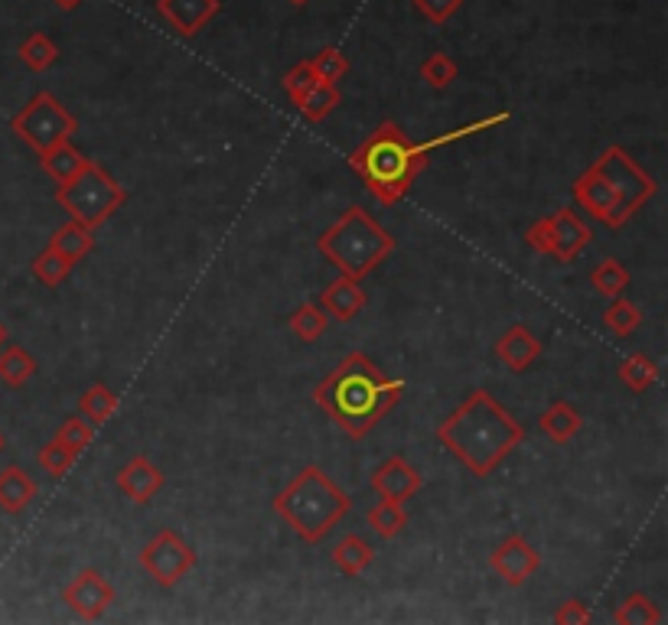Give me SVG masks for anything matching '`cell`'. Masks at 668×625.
<instances>
[{
  "label": "cell",
  "instance_id": "cell-13",
  "mask_svg": "<svg viewBox=\"0 0 668 625\" xmlns=\"http://www.w3.org/2000/svg\"><path fill=\"white\" fill-rule=\"evenodd\" d=\"M376 499H386V502H398L404 506L408 499H414L424 486V476L418 472V466H411L404 456H389L369 479Z\"/></svg>",
  "mask_w": 668,
  "mask_h": 625
},
{
  "label": "cell",
  "instance_id": "cell-24",
  "mask_svg": "<svg viewBox=\"0 0 668 625\" xmlns=\"http://www.w3.org/2000/svg\"><path fill=\"white\" fill-rule=\"evenodd\" d=\"M37 358L23 345H3L0 348V382L7 388H23L37 375Z\"/></svg>",
  "mask_w": 668,
  "mask_h": 625
},
{
  "label": "cell",
  "instance_id": "cell-36",
  "mask_svg": "<svg viewBox=\"0 0 668 625\" xmlns=\"http://www.w3.org/2000/svg\"><path fill=\"white\" fill-rule=\"evenodd\" d=\"M56 440L59 444H65V447H72L75 454H85V450L92 447V440H95V427H92L82 414H72V417H65V420L59 424Z\"/></svg>",
  "mask_w": 668,
  "mask_h": 625
},
{
  "label": "cell",
  "instance_id": "cell-18",
  "mask_svg": "<svg viewBox=\"0 0 668 625\" xmlns=\"http://www.w3.org/2000/svg\"><path fill=\"white\" fill-rule=\"evenodd\" d=\"M493 352H496V358H500L505 368H512V372H525V368H532V365L538 362V355H542V342H538V336H535L528 326L515 323V326H508L500 340H496Z\"/></svg>",
  "mask_w": 668,
  "mask_h": 625
},
{
  "label": "cell",
  "instance_id": "cell-1",
  "mask_svg": "<svg viewBox=\"0 0 668 625\" xmlns=\"http://www.w3.org/2000/svg\"><path fill=\"white\" fill-rule=\"evenodd\" d=\"M508 117H512V114L500 112L493 114V117L473 121V124H466V127L446 131L441 137L421 140V144L411 140L394 121H382V124L349 154V170L366 183V189L376 196V202H382V206H398V202L411 192L414 179L424 173L434 150H441L446 144H456V140H463V137H473V134H480V131H493V127L505 124Z\"/></svg>",
  "mask_w": 668,
  "mask_h": 625
},
{
  "label": "cell",
  "instance_id": "cell-26",
  "mask_svg": "<svg viewBox=\"0 0 668 625\" xmlns=\"http://www.w3.org/2000/svg\"><path fill=\"white\" fill-rule=\"evenodd\" d=\"M339 102H342V95H339V88H336L333 82H317L294 108L300 112V117L307 124H320L323 117H330V112L339 108Z\"/></svg>",
  "mask_w": 668,
  "mask_h": 625
},
{
  "label": "cell",
  "instance_id": "cell-8",
  "mask_svg": "<svg viewBox=\"0 0 668 625\" xmlns=\"http://www.w3.org/2000/svg\"><path fill=\"white\" fill-rule=\"evenodd\" d=\"M594 167L610 183L613 196H616V202H619V209H623L626 219H633V216L659 192L656 176L643 170L619 144H610V147L594 160Z\"/></svg>",
  "mask_w": 668,
  "mask_h": 625
},
{
  "label": "cell",
  "instance_id": "cell-5",
  "mask_svg": "<svg viewBox=\"0 0 668 625\" xmlns=\"http://www.w3.org/2000/svg\"><path fill=\"white\" fill-rule=\"evenodd\" d=\"M317 251L333 264L339 274L362 281L379 264H386L394 251V238L366 209H346L333 226L317 238Z\"/></svg>",
  "mask_w": 668,
  "mask_h": 625
},
{
  "label": "cell",
  "instance_id": "cell-6",
  "mask_svg": "<svg viewBox=\"0 0 668 625\" xmlns=\"http://www.w3.org/2000/svg\"><path fill=\"white\" fill-rule=\"evenodd\" d=\"M127 202V189L114 179L95 160H85V167L72 179L56 186V206L79 226L95 228L105 226L114 212Z\"/></svg>",
  "mask_w": 668,
  "mask_h": 625
},
{
  "label": "cell",
  "instance_id": "cell-31",
  "mask_svg": "<svg viewBox=\"0 0 668 625\" xmlns=\"http://www.w3.org/2000/svg\"><path fill=\"white\" fill-rule=\"evenodd\" d=\"M327 313L320 310V303H304L290 313V333L300 342H317L327 333Z\"/></svg>",
  "mask_w": 668,
  "mask_h": 625
},
{
  "label": "cell",
  "instance_id": "cell-2",
  "mask_svg": "<svg viewBox=\"0 0 668 625\" xmlns=\"http://www.w3.org/2000/svg\"><path fill=\"white\" fill-rule=\"evenodd\" d=\"M404 395V382L391 378L366 352H349L333 372L314 388L323 414L352 437L366 440Z\"/></svg>",
  "mask_w": 668,
  "mask_h": 625
},
{
  "label": "cell",
  "instance_id": "cell-30",
  "mask_svg": "<svg viewBox=\"0 0 668 625\" xmlns=\"http://www.w3.org/2000/svg\"><path fill=\"white\" fill-rule=\"evenodd\" d=\"M20 59L30 72H47L53 69L59 59V46L53 43V37L47 33H30L23 43H20Z\"/></svg>",
  "mask_w": 668,
  "mask_h": 625
},
{
  "label": "cell",
  "instance_id": "cell-41",
  "mask_svg": "<svg viewBox=\"0 0 668 625\" xmlns=\"http://www.w3.org/2000/svg\"><path fill=\"white\" fill-rule=\"evenodd\" d=\"M552 619H555L557 625H587L590 623V610H587V603H584V600L571 596V600H564V603L557 606Z\"/></svg>",
  "mask_w": 668,
  "mask_h": 625
},
{
  "label": "cell",
  "instance_id": "cell-3",
  "mask_svg": "<svg viewBox=\"0 0 668 625\" xmlns=\"http://www.w3.org/2000/svg\"><path fill=\"white\" fill-rule=\"evenodd\" d=\"M438 440L476 479H486L505 462V456L525 444V427L490 392L476 388L441 420Z\"/></svg>",
  "mask_w": 668,
  "mask_h": 625
},
{
  "label": "cell",
  "instance_id": "cell-9",
  "mask_svg": "<svg viewBox=\"0 0 668 625\" xmlns=\"http://www.w3.org/2000/svg\"><path fill=\"white\" fill-rule=\"evenodd\" d=\"M141 570L157 583V586H176L189 570L196 567V551L183 541V534L176 531H157L144 548H141V558H137Z\"/></svg>",
  "mask_w": 668,
  "mask_h": 625
},
{
  "label": "cell",
  "instance_id": "cell-42",
  "mask_svg": "<svg viewBox=\"0 0 668 625\" xmlns=\"http://www.w3.org/2000/svg\"><path fill=\"white\" fill-rule=\"evenodd\" d=\"M525 241H528V248H532V251L548 254V216H545V219H538L535 226L525 231Z\"/></svg>",
  "mask_w": 668,
  "mask_h": 625
},
{
  "label": "cell",
  "instance_id": "cell-33",
  "mask_svg": "<svg viewBox=\"0 0 668 625\" xmlns=\"http://www.w3.org/2000/svg\"><path fill=\"white\" fill-rule=\"evenodd\" d=\"M72 274V264L59 254V251H53L50 244L33 258V278L40 281V284L47 287H59L65 284V278Z\"/></svg>",
  "mask_w": 668,
  "mask_h": 625
},
{
  "label": "cell",
  "instance_id": "cell-12",
  "mask_svg": "<svg viewBox=\"0 0 668 625\" xmlns=\"http://www.w3.org/2000/svg\"><path fill=\"white\" fill-rule=\"evenodd\" d=\"M490 567L500 573L505 586H525L542 567V554L528 544V538L508 534L500 548L490 554Z\"/></svg>",
  "mask_w": 668,
  "mask_h": 625
},
{
  "label": "cell",
  "instance_id": "cell-21",
  "mask_svg": "<svg viewBox=\"0 0 668 625\" xmlns=\"http://www.w3.org/2000/svg\"><path fill=\"white\" fill-rule=\"evenodd\" d=\"M50 248L59 251L72 268L82 261V258H89L92 254V248H95V235H92V228L79 226V222H65L62 228L53 231V238H50Z\"/></svg>",
  "mask_w": 668,
  "mask_h": 625
},
{
  "label": "cell",
  "instance_id": "cell-4",
  "mask_svg": "<svg viewBox=\"0 0 668 625\" xmlns=\"http://www.w3.org/2000/svg\"><path fill=\"white\" fill-rule=\"evenodd\" d=\"M271 509L304 544H320L349 514L352 499L339 482L330 479V472L310 462L280 489Z\"/></svg>",
  "mask_w": 668,
  "mask_h": 625
},
{
  "label": "cell",
  "instance_id": "cell-15",
  "mask_svg": "<svg viewBox=\"0 0 668 625\" xmlns=\"http://www.w3.org/2000/svg\"><path fill=\"white\" fill-rule=\"evenodd\" d=\"M114 482H117V489H121L131 502L147 506V502L164 489L167 476L161 472V466H157L154 459H147V456H131V459L121 466V472H117Z\"/></svg>",
  "mask_w": 668,
  "mask_h": 625
},
{
  "label": "cell",
  "instance_id": "cell-45",
  "mask_svg": "<svg viewBox=\"0 0 668 625\" xmlns=\"http://www.w3.org/2000/svg\"><path fill=\"white\" fill-rule=\"evenodd\" d=\"M294 7H304V3H310V0H290Z\"/></svg>",
  "mask_w": 668,
  "mask_h": 625
},
{
  "label": "cell",
  "instance_id": "cell-19",
  "mask_svg": "<svg viewBox=\"0 0 668 625\" xmlns=\"http://www.w3.org/2000/svg\"><path fill=\"white\" fill-rule=\"evenodd\" d=\"M37 482L20 469V466H7L0 472V512L20 514L30 509V502L37 499Z\"/></svg>",
  "mask_w": 668,
  "mask_h": 625
},
{
  "label": "cell",
  "instance_id": "cell-43",
  "mask_svg": "<svg viewBox=\"0 0 668 625\" xmlns=\"http://www.w3.org/2000/svg\"><path fill=\"white\" fill-rule=\"evenodd\" d=\"M53 3H56L59 10H75V7H79L82 0H53Z\"/></svg>",
  "mask_w": 668,
  "mask_h": 625
},
{
  "label": "cell",
  "instance_id": "cell-40",
  "mask_svg": "<svg viewBox=\"0 0 668 625\" xmlns=\"http://www.w3.org/2000/svg\"><path fill=\"white\" fill-rule=\"evenodd\" d=\"M414 7H418V13L424 20H431L434 27H441V23H446L463 7V0H414Z\"/></svg>",
  "mask_w": 668,
  "mask_h": 625
},
{
  "label": "cell",
  "instance_id": "cell-34",
  "mask_svg": "<svg viewBox=\"0 0 668 625\" xmlns=\"http://www.w3.org/2000/svg\"><path fill=\"white\" fill-rule=\"evenodd\" d=\"M604 323H607V330L616 333V336H629V333H636V330H639L643 313H639V306H633L629 300L613 296L610 306L604 310Z\"/></svg>",
  "mask_w": 668,
  "mask_h": 625
},
{
  "label": "cell",
  "instance_id": "cell-32",
  "mask_svg": "<svg viewBox=\"0 0 668 625\" xmlns=\"http://www.w3.org/2000/svg\"><path fill=\"white\" fill-rule=\"evenodd\" d=\"M590 284L594 290L600 293V296H623L626 293V287H629V271L616 261V258H604L597 268H594V274H590Z\"/></svg>",
  "mask_w": 668,
  "mask_h": 625
},
{
  "label": "cell",
  "instance_id": "cell-44",
  "mask_svg": "<svg viewBox=\"0 0 668 625\" xmlns=\"http://www.w3.org/2000/svg\"><path fill=\"white\" fill-rule=\"evenodd\" d=\"M7 340H10V336H7V326H3V323H0V348H3V345H7Z\"/></svg>",
  "mask_w": 668,
  "mask_h": 625
},
{
  "label": "cell",
  "instance_id": "cell-17",
  "mask_svg": "<svg viewBox=\"0 0 668 625\" xmlns=\"http://www.w3.org/2000/svg\"><path fill=\"white\" fill-rule=\"evenodd\" d=\"M320 310L327 313V316H333L339 323H349V320H356L362 310H366V303H369V293L359 287V281H352V278H346V274H339L336 281L320 290Z\"/></svg>",
  "mask_w": 668,
  "mask_h": 625
},
{
  "label": "cell",
  "instance_id": "cell-28",
  "mask_svg": "<svg viewBox=\"0 0 668 625\" xmlns=\"http://www.w3.org/2000/svg\"><path fill=\"white\" fill-rule=\"evenodd\" d=\"M366 524L372 528L376 538L391 541V538H398V534L408 528V512H404V506H398V502L379 499V502L369 509V514H366Z\"/></svg>",
  "mask_w": 668,
  "mask_h": 625
},
{
  "label": "cell",
  "instance_id": "cell-10",
  "mask_svg": "<svg viewBox=\"0 0 668 625\" xmlns=\"http://www.w3.org/2000/svg\"><path fill=\"white\" fill-rule=\"evenodd\" d=\"M571 196H574V202H577L584 212H590V219L604 222L607 228H623L629 222V219L623 216L616 196H613L610 183L600 176V170H597L594 164L571 183Z\"/></svg>",
  "mask_w": 668,
  "mask_h": 625
},
{
  "label": "cell",
  "instance_id": "cell-29",
  "mask_svg": "<svg viewBox=\"0 0 668 625\" xmlns=\"http://www.w3.org/2000/svg\"><path fill=\"white\" fill-rule=\"evenodd\" d=\"M114 410H117V395H114L109 385H102V382H95L92 388H85V395L79 398V414L89 424H95V427L105 424Z\"/></svg>",
  "mask_w": 668,
  "mask_h": 625
},
{
  "label": "cell",
  "instance_id": "cell-27",
  "mask_svg": "<svg viewBox=\"0 0 668 625\" xmlns=\"http://www.w3.org/2000/svg\"><path fill=\"white\" fill-rule=\"evenodd\" d=\"M85 154L79 150V147H72V140H65V144H56L53 150H47V154H40V167L47 176H53L56 183H65V179H72L75 173L85 167Z\"/></svg>",
  "mask_w": 668,
  "mask_h": 625
},
{
  "label": "cell",
  "instance_id": "cell-37",
  "mask_svg": "<svg viewBox=\"0 0 668 625\" xmlns=\"http://www.w3.org/2000/svg\"><path fill=\"white\" fill-rule=\"evenodd\" d=\"M82 454H75L72 447H65V444H59L56 437L40 450V466H43V472H50L53 479H62L72 466H75V459H79Z\"/></svg>",
  "mask_w": 668,
  "mask_h": 625
},
{
  "label": "cell",
  "instance_id": "cell-38",
  "mask_svg": "<svg viewBox=\"0 0 668 625\" xmlns=\"http://www.w3.org/2000/svg\"><path fill=\"white\" fill-rule=\"evenodd\" d=\"M317 82H320V79H317V69H314V62L307 59V62H297V65L284 75L280 85H284V92L290 95V102L297 105V102H300V98H304Z\"/></svg>",
  "mask_w": 668,
  "mask_h": 625
},
{
  "label": "cell",
  "instance_id": "cell-46",
  "mask_svg": "<svg viewBox=\"0 0 668 625\" xmlns=\"http://www.w3.org/2000/svg\"><path fill=\"white\" fill-rule=\"evenodd\" d=\"M3 447H7V444H3V434H0V454H3Z\"/></svg>",
  "mask_w": 668,
  "mask_h": 625
},
{
  "label": "cell",
  "instance_id": "cell-35",
  "mask_svg": "<svg viewBox=\"0 0 668 625\" xmlns=\"http://www.w3.org/2000/svg\"><path fill=\"white\" fill-rule=\"evenodd\" d=\"M456 75H460V69H456V62L446 56V53H431V56L421 62V79L431 85V88H438V92H444L450 88L453 82H456Z\"/></svg>",
  "mask_w": 668,
  "mask_h": 625
},
{
  "label": "cell",
  "instance_id": "cell-7",
  "mask_svg": "<svg viewBox=\"0 0 668 625\" xmlns=\"http://www.w3.org/2000/svg\"><path fill=\"white\" fill-rule=\"evenodd\" d=\"M10 131L40 157V154L53 150L56 144L72 140V134L79 131V117L69 112L56 95L37 92L20 112L10 117Z\"/></svg>",
  "mask_w": 668,
  "mask_h": 625
},
{
  "label": "cell",
  "instance_id": "cell-11",
  "mask_svg": "<svg viewBox=\"0 0 668 625\" xmlns=\"http://www.w3.org/2000/svg\"><path fill=\"white\" fill-rule=\"evenodd\" d=\"M62 600L69 603V610L85 619V623H95L102 619L114 603V586L99 573V570H82L65 590H62Z\"/></svg>",
  "mask_w": 668,
  "mask_h": 625
},
{
  "label": "cell",
  "instance_id": "cell-16",
  "mask_svg": "<svg viewBox=\"0 0 668 625\" xmlns=\"http://www.w3.org/2000/svg\"><path fill=\"white\" fill-rule=\"evenodd\" d=\"M219 0H157V13L179 37H196L219 13Z\"/></svg>",
  "mask_w": 668,
  "mask_h": 625
},
{
  "label": "cell",
  "instance_id": "cell-39",
  "mask_svg": "<svg viewBox=\"0 0 668 625\" xmlns=\"http://www.w3.org/2000/svg\"><path fill=\"white\" fill-rule=\"evenodd\" d=\"M310 62H314V69H317V79H320V82H333L336 85V82H339V79L349 72V59L342 56L336 46L320 50V53L310 59Z\"/></svg>",
  "mask_w": 668,
  "mask_h": 625
},
{
  "label": "cell",
  "instance_id": "cell-25",
  "mask_svg": "<svg viewBox=\"0 0 668 625\" xmlns=\"http://www.w3.org/2000/svg\"><path fill=\"white\" fill-rule=\"evenodd\" d=\"M613 623L616 625H659L662 623V610L656 606V600L643 590L629 593L616 610H613Z\"/></svg>",
  "mask_w": 668,
  "mask_h": 625
},
{
  "label": "cell",
  "instance_id": "cell-23",
  "mask_svg": "<svg viewBox=\"0 0 668 625\" xmlns=\"http://www.w3.org/2000/svg\"><path fill=\"white\" fill-rule=\"evenodd\" d=\"M619 382L629 388V392H636V395H646L649 388H656L659 385V365H656V358H649L646 352H633V355H626L623 362H619Z\"/></svg>",
  "mask_w": 668,
  "mask_h": 625
},
{
  "label": "cell",
  "instance_id": "cell-20",
  "mask_svg": "<svg viewBox=\"0 0 668 625\" xmlns=\"http://www.w3.org/2000/svg\"><path fill=\"white\" fill-rule=\"evenodd\" d=\"M538 427H542V434H545L552 444H571V440L580 434L584 417H580V410H577L571 400H555V404L538 417Z\"/></svg>",
  "mask_w": 668,
  "mask_h": 625
},
{
  "label": "cell",
  "instance_id": "cell-22",
  "mask_svg": "<svg viewBox=\"0 0 668 625\" xmlns=\"http://www.w3.org/2000/svg\"><path fill=\"white\" fill-rule=\"evenodd\" d=\"M372 561H376V551H372V544H369L366 538H359V534H346L333 548V564L342 576H359V573H366V570L372 567Z\"/></svg>",
  "mask_w": 668,
  "mask_h": 625
},
{
  "label": "cell",
  "instance_id": "cell-14",
  "mask_svg": "<svg viewBox=\"0 0 668 625\" xmlns=\"http://www.w3.org/2000/svg\"><path fill=\"white\" fill-rule=\"evenodd\" d=\"M590 241H594V231L574 209L564 206L555 216H548V258L571 264Z\"/></svg>",
  "mask_w": 668,
  "mask_h": 625
}]
</instances>
